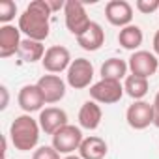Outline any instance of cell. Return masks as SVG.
<instances>
[{
	"mask_svg": "<svg viewBox=\"0 0 159 159\" xmlns=\"http://www.w3.org/2000/svg\"><path fill=\"white\" fill-rule=\"evenodd\" d=\"M0 96H2V101H0V111H4L10 103V92L6 86H0Z\"/></svg>",
	"mask_w": 159,
	"mask_h": 159,
	"instance_id": "cell-26",
	"label": "cell"
},
{
	"mask_svg": "<svg viewBox=\"0 0 159 159\" xmlns=\"http://www.w3.org/2000/svg\"><path fill=\"white\" fill-rule=\"evenodd\" d=\"M124 94H125V90H124V84L120 81L101 79V81H98V83H94L90 86V98H92V101L103 103V105L118 103Z\"/></svg>",
	"mask_w": 159,
	"mask_h": 159,
	"instance_id": "cell-5",
	"label": "cell"
},
{
	"mask_svg": "<svg viewBox=\"0 0 159 159\" xmlns=\"http://www.w3.org/2000/svg\"><path fill=\"white\" fill-rule=\"evenodd\" d=\"M38 122H39L41 131H45L47 135L52 137L58 129L67 125V112L64 109H58V107H47L39 112Z\"/></svg>",
	"mask_w": 159,
	"mask_h": 159,
	"instance_id": "cell-12",
	"label": "cell"
},
{
	"mask_svg": "<svg viewBox=\"0 0 159 159\" xmlns=\"http://www.w3.org/2000/svg\"><path fill=\"white\" fill-rule=\"evenodd\" d=\"M47 4H49V8H51L52 13H54V11H60V10L66 8V2H64V0H47Z\"/></svg>",
	"mask_w": 159,
	"mask_h": 159,
	"instance_id": "cell-27",
	"label": "cell"
},
{
	"mask_svg": "<svg viewBox=\"0 0 159 159\" xmlns=\"http://www.w3.org/2000/svg\"><path fill=\"white\" fill-rule=\"evenodd\" d=\"M51 8L47 0H34L26 6L23 15H19V30L34 41H45L49 38V17H51Z\"/></svg>",
	"mask_w": 159,
	"mask_h": 159,
	"instance_id": "cell-1",
	"label": "cell"
},
{
	"mask_svg": "<svg viewBox=\"0 0 159 159\" xmlns=\"http://www.w3.org/2000/svg\"><path fill=\"white\" fill-rule=\"evenodd\" d=\"M84 137H83V131L81 127L77 125H64L62 129H58L54 135H52V148L58 152V153H67L71 155L75 150L81 148Z\"/></svg>",
	"mask_w": 159,
	"mask_h": 159,
	"instance_id": "cell-4",
	"label": "cell"
},
{
	"mask_svg": "<svg viewBox=\"0 0 159 159\" xmlns=\"http://www.w3.org/2000/svg\"><path fill=\"white\" fill-rule=\"evenodd\" d=\"M32 159H60V153L52 146H39L38 150H34Z\"/></svg>",
	"mask_w": 159,
	"mask_h": 159,
	"instance_id": "cell-24",
	"label": "cell"
},
{
	"mask_svg": "<svg viewBox=\"0 0 159 159\" xmlns=\"http://www.w3.org/2000/svg\"><path fill=\"white\" fill-rule=\"evenodd\" d=\"M45 47H43V43L41 41H34V39H28V38H25L23 41H21V47H19V56H21V60H25V62H38V60H43V56H45Z\"/></svg>",
	"mask_w": 159,
	"mask_h": 159,
	"instance_id": "cell-20",
	"label": "cell"
},
{
	"mask_svg": "<svg viewBox=\"0 0 159 159\" xmlns=\"http://www.w3.org/2000/svg\"><path fill=\"white\" fill-rule=\"evenodd\" d=\"M21 30L15 25H2L0 26V58H10L19 52L21 47Z\"/></svg>",
	"mask_w": 159,
	"mask_h": 159,
	"instance_id": "cell-14",
	"label": "cell"
},
{
	"mask_svg": "<svg viewBox=\"0 0 159 159\" xmlns=\"http://www.w3.org/2000/svg\"><path fill=\"white\" fill-rule=\"evenodd\" d=\"M17 15V4L13 0H2L0 2V23L10 25L11 19H15Z\"/></svg>",
	"mask_w": 159,
	"mask_h": 159,
	"instance_id": "cell-22",
	"label": "cell"
},
{
	"mask_svg": "<svg viewBox=\"0 0 159 159\" xmlns=\"http://www.w3.org/2000/svg\"><path fill=\"white\" fill-rule=\"evenodd\" d=\"M109 152V146L105 142V139L101 137H86L81 144V148H79V153H81L83 159H105Z\"/></svg>",
	"mask_w": 159,
	"mask_h": 159,
	"instance_id": "cell-17",
	"label": "cell"
},
{
	"mask_svg": "<svg viewBox=\"0 0 159 159\" xmlns=\"http://www.w3.org/2000/svg\"><path fill=\"white\" fill-rule=\"evenodd\" d=\"M142 41H144V34H142L140 26H137V25H129L118 32V43L127 51H137L142 45Z\"/></svg>",
	"mask_w": 159,
	"mask_h": 159,
	"instance_id": "cell-19",
	"label": "cell"
},
{
	"mask_svg": "<svg viewBox=\"0 0 159 159\" xmlns=\"http://www.w3.org/2000/svg\"><path fill=\"white\" fill-rule=\"evenodd\" d=\"M127 62L122 58H109L101 66V79H109V81H122L127 77Z\"/></svg>",
	"mask_w": 159,
	"mask_h": 159,
	"instance_id": "cell-18",
	"label": "cell"
},
{
	"mask_svg": "<svg viewBox=\"0 0 159 159\" xmlns=\"http://www.w3.org/2000/svg\"><path fill=\"white\" fill-rule=\"evenodd\" d=\"M148 88H150L148 79H142V77H137V75H127L124 79V90L135 101H140L148 94Z\"/></svg>",
	"mask_w": 159,
	"mask_h": 159,
	"instance_id": "cell-21",
	"label": "cell"
},
{
	"mask_svg": "<svg viewBox=\"0 0 159 159\" xmlns=\"http://www.w3.org/2000/svg\"><path fill=\"white\" fill-rule=\"evenodd\" d=\"M105 17L112 26H118L122 30L133 21V6L125 0H111L105 6Z\"/></svg>",
	"mask_w": 159,
	"mask_h": 159,
	"instance_id": "cell-10",
	"label": "cell"
},
{
	"mask_svg": "<svg viewBox=\"0 0 159 159\" xmlns=\"http://www.w3.org/2000/svg\"><path fill=\"white\" fill-rule=\"evenodd\" d=\"M153 52L159 56V30H157L155 36H153Z\"/></svg>",
	"mask_w": 159,
	"mask_h": 159,
	"instance_id": "cell-28",
	"label": "cell"
},
{
	"mask_svg": "<svg viewBox=\"0 0 159 159\" xmlns=\"http://www.w3.org/2000/svg\"><path fill=\"white\" fill-rule=\"evenodd\" d=\"M94 66L86 58H75L67 69V84L75 90H84L92 84Z\"/></svg>",
	"mask_w": 159,
	"mask_h": 159,
	"instance_id": "cell-6",
	"label": "cell"
},
{
	"mask_svg": "<svg viewBox=\"0 0 159 159\" xmlns=\"http://www.w3.org/2000/svg\"><path fill=\"white\" fill-rule=\"evenodd\" d=\"M71 52L67 47L64 45H52L47 49L41 64H43V69L51 75H56V73H62V71H67L69 66H71Z\"/></svg>",
	"mask_w": 159,
	"mask_h": 159,
	"instance_id": "cell-7",
	"label": "cell"
},
{
	"mask_svg": "<svg viewBox=\"0 0 159 159\" xmlns=\"http://www.w3.org/2000/svg\"><path fill=\"white\" fill-rule=\"evenodd\" d=\"M77 43L81 45V49L90 51V52L99 51L101 45L105 43V30L101 28L99 23H94V21H92L90 28H88L83 36H79V38H77Z\"/></svg>",
	"mask_w": 159,
	"mask_h": 159,
	"instance_id": "cell-16",
	"label": "cell"
},
{
	"mask_svg": "<svg viewBox=\"0 0 159 159\" xmlns=\"http://www.w3.org/2000/svg\"><path fill=\"white\" fill-rule=\"evenodd\" d=\"M101 118H103V112L96 101H84L81 111H79V125L88 131L98 129L101 124Z\"/></svg>",
	"mask_w": 159,
	"mask_h": 159,
	"instance_id": "cell-15",
	"label": "cell"
},
{
	"mask_svg": "<svg viewBox=\"0 0 159 159\" xmlns=\"http://www.w3.org/2000/svg\"><path fill=\"white\" fill-rule=\"evenodd\" d=\"M45 98V103H58L66 96V83L60 75H43L36 83Z\"/></svg>",
	"mask_w": 159,
	"mask_h": 159,
	"instance_id": "cell-11",
	"label": "cell"
},
{
	"mask_svg": "<svg viewBox=\"0 0 159 159\" xmlns=\"http://www.w3.org/2000/svg\"><path fill=\"white\" fill-rule=\"evenodd\" d=\"M153 125L159 129V92L155 94V99H153Z\"/></svg>",
	"mask_w": 159,
	"mask_h": 159,
	"instance_id": "cell-25",
	"label": "cell"
},
{
	"mask_svg": "<svg viewBox=\"0 0 159 159\" xmlns=\"http://www.w3.org/2000/svg\"><path fill=\"white\" fill-rule=\"evenodd\" d=\"M64 159H83V157L81 155H66Z\"/></svg>",
	"mask_w": 159,
	"mask_h": 159,
	"instance_id": "cell-29",
	"label": "cell"
},
{
	"mask_svg": "<svg viewBox=\"0 0 159 159\" xmlns=\"http://www.w3.org/2000/svg\"><path fill=\"white\" fill-rule=\"evenodd\" d=\"M39 122L34 120L30 114L17 116L10 125V139L13 146L21 152H30L38 146L39 140Z\"/></svg>",
	"mask_w": 159,
	"mask_h": 159,
	"instance_id": "cell-2",
	"label": "cell"
},
{
	"mask_svg": "<svg viewBox=\"0 0 159 159\" xmlns=\"http://www.w3.org/2000/svg\"><path fill=\"white\" fill-rule=\"evenodd\" d=\"M127 66H129L131 75H137V77H142V79H148L155 71H159V60L150 51H135L129 56Z\"/></svg>",
	"mask_w": 159,
	"mask_h": 159,
	"instance_id": "cell-8",
	"label": "cell"
},
{
	"mask_svg": "<svg viewBox=\"0 0 159 159\" xmlns=\"http://www.w3.org/2000/svg\"><path fill=\"white\" fill-rule=\"evenodd\" d=\"M64 15H66V26H67V30L75 38L83 36L90 28V25H92V21H90L88 13L84 10V4L81 2V0H66Z\"/></svg>",
	"mask_w": 159,
	"mask_h": 159,
	"instance_id": "cell-3",
	"label": "cell"
},
{
	"mask_svg": "<svg viewBox=\"0 0 159 159\" xmlns=\"http://www.w3.org/2000/svg\"><path fill=\"white\" fill-rule=\"evenodd\" d=\"M135 8L144 13V15H150L153 11H159V0H137L135 2Z\"/></svg>",
	"mask_w": 159,
	"mask_h": 159,
	"instance_id": "cell-23",
	"label": "cell"
},
{
	"mask_svg": "<svg viewBox=\"0 0 159 159\" xmlns=\"http://www.w3.org/2000/svg\"><path fill=\"white\" fill-rule=\"evenodd\" d=\"M17 101H19V107L26 112V114H32L36 111H43L41 107L45 105V98L39 90L38 84H25L21 90H19V96H17Z\"/></svg>",
	"mask_w": 159,
	"mask_h": 159,
	"instance_id": "cell-13",
	"label": "cell"
},
{
	"mask_svg": "<svg viewBox=\"0 0 159 159\" xmlns=\"http://www.w3.org/2000/svg\"><path fill=\"white\" fill-rule=\"evenodd\" d=\"M125 120L133 129H146L153 124V105L148 101H133L125 111Z\"/></svg>",
	"mask_w": 159,
	"mask_h": 159,
	"instance_id": "cell-9",
	"label": "cell"
}]
</instances>
